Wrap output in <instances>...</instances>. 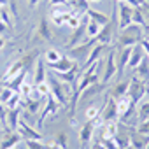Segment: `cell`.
Masks as SVG:
<instances>
[{"label":"cell","mask_w":149,"mask_h":149,"mask_svg":"<svg viewBox=\"0 0 149 149\" xmlns=\"http://www.w3.org/2000/svg\"><path fill=\"white\" fill-rule=\"evenodd\" d=\"M146 56V53H144V49H142V46L140 44H135V46H132V53H130V60H128V68H135L140 61H142V58Z\"/></svg>","instance_id":"21"},{"label":"cell","mask_w":149,"mask_h":149,"mask_svg":"<svg viewBox=\"0 0 149 149\" xmlns=\"http://www.w3.org/2000/svg\"><path fill=\"white\" fill-rule=\"evenodd\" d=\"M114 140H116V144H118V147L119 149H125V147H128L130 146V133H128V128L126 130H118V133L114 135Z\"/></svg>","instance_id":"30"},{"label":"cell","mask_w":149,"mask_h":149,"mask_svg":"<svg viewBox=\"0 0 149 149\" xmlns=\"http://www.w3.org/2000/svg\"><path fill=\"white\" fill-rule=\"evenodd\" d=\"M144 37H146L144 26L132 23V25H128V26H125V28L119 30V35H118V46H116V47H126V46L132 47V46L139 44Z\"/></svg>","instance_id":"1"},{"label":"cell","mask_w":149,"mask_h":149,"mask_svg":"<svg viewBox=\"0 0 149 149\" xmlns=\"http://www.w3.org/2000/svg\"><path fill=\"white\" fill-rule=\"evenodd\" d=\"M86 16L90 18V19H93V21H97L100 26H104V25H107L109 21H111V18L105 14V13H100V11H97V9H88L86 11Z\"/></svg>","instance_id":"27"},{"label":"cell","mask_w":149,"mask_h":149,"mask_svg":"<svg viewBox=\"0 0 149 149\" xmlns=\"http://www.w3.org/2000/svg\"><path fill=\"white\" fill-rule=\"evenodd\" d=\"M4 46H6V39H4V37H2V35H0V49H2V47H4Z\"/></svg>","instance_id":"53"},{"label":"cell","mask_w":149,"mask_h":149,"mask_svg":"<svg viewBox=\"0 0 149 149\" xmlns=\"http://www.w3.org/2000/svg\"><path fill=\"white\" fill-rule=\"evenodd\" d=\"M139 44L142 46V49H144V53H146V56L149 58V39H147V37H144V39H142V40H140Z\"/></svg>","instance_id":"45"},{"label":"cell","mask_w":149,"mask_h":149,"mask_svg":"<svg viewBox=\"0 0 149 149\" xmlns=\"http://www.w3.org/2000/svg\"><path fill=\"white\" fill-rule=\"evenodd\" d=\"M6 30H7V25H6V23H4L2 19H0V33H4Z\"/></svg>","instance_id":"51"},{"label":"cell","mask_w":149,"mask_h":149,"mask_svg":"<svg viewBox=\"0 0 149 149\" xmlns=\"http://www.w3.org/2000/svg\"><path fill=\"white\" fill-rule=\"evenodd\" d=\"M46 98H42V97H39V98H32V97H28V98H21V104H25V111L26 112H30V114H37L39 112V109L42 107V102H44Z\"/></svg>","instance_id":"23"},{"label":"cell","mask_w":149,"mask_h":149,"mask_svg":"<svg viewBox=\"0 0 149 149\" xmlns=\"http://www.w3.org/2000/svg\"><path fill=\"white\" fill-rule=\"evenodd\" d=\"M21 70H25V65H23V60H21V58H18L14 63H11V65H9V68L4 72V76H2V79H0V81H2V83L9 81L11 77H14V76H16V74H19Z\"/></svg>","instance_id":"22"},{"label":"cell","mask_w":149,"mask_h":149,"mask_svg":"<svg viewBox=\"0 0 149 149\" xmlns=\"http://www.w3.org/2000/svg\"><path fill=\"white\" fill-rule=\"evenodd\" d=\"M58 109H60V104L53 98V95L49 93L47 97H46V105H44V109L40 111V116H39V119H37V128H42V125H44V121L47 119V116H54L56 112H58Z\"/></svg>","instance_id":"10"},{"label":"cell","mask_w":149,"mask_h":149,"mask_svg":"<svg viewBox=\"0 0 149 149\" xmlns=\"http://www.w3.org/2000/svg\"><path fill=\"white\" fill-rule=\"evenodd\" d=\"M46 79H47L46 63L42 61V58H39V60L35 61V70H33V77H32V83H33V86H37V84L44 83Z\"/></svg>","instance_id":"17"},{"label":"cell","mask_w":149,"mask_h":149,"mask_svg":"<svg viewBox=\"0 0 149 149\" xmlns=\"http://www.w3.org/2000/svg\"><path fill=\"white\" fill-rule=\"evenodd\" d=\"M7 109H16V107H21V95L19 91H14V95L9 98V102L6 104Z\"/></svg>","instance_id":"37"},{"label":"cell","mask_w":149,"mask_h":149,"mask_svg":"<svg viewBox=\"0 0 149 149\" xmlns=\"http://www.w3.org/2000/svg\"><path fill=\"white\" fill-rule=\"evenodd\" d=\"M137 130H139V132H142V133H146V135H149V119H146V121L139 123V125H137Z\"/></svg>","instance_id":"44"},{"label":"cell","mask_w":149,"mask_h":149,"mask_svg":"<svg viewBox=\"0 0 149 149\" xmlns=\"http://www.w3.org/2000/svg\"><path fill=\"white\" fill-rule=\"evenodd\" d=\"M133 76H137L144 83H149V58L147 56H144L142 61L133 68Z\"/></svg>","instance_id":"20"},{"label":"cell","mask_w":149,"mask_h":149,"mask_svg":"<svg viewBox=\"0 0 149 149\" xmlns=\"http://www.w3.org/2000/svg\"><path fill=\"white\" fill-rule=\"evenodd\" d=\"M6 114H7V107L4 104H0V121L6 123Z\"/></svg>","instance_id":"46"},{"label":"cell","mask_w":149,"mask_h":149,"mask_svg":"<svg viewBox=\"0 0 149 149\" xmlns=\"http://www.w3.org/2000/svg\"><path fill=\"white\" fill-rule=\"evenodd\" d=\"M95 44H97V39H90L88 42H83V44H77V46L67 49V54L74 61H83L84 63L86 58L90 56V53H91V49H93Z\"/></svg>","instance_id":"3"},{"label":"cell","mask_w":149,"mask_h":149,"mask_svg":"<svg viewBox=\"0 0 149 149\" xmlns=\"http://www.w3.org/2000/svg\"><path fill=\"white\" fill-rule=\"evenodd\" d=\"M16 132L21 135V139H23V140H44L42 133H40L39 130L32 128V126H30V125H28L25 119H19Z\"/></svg>","instance_id":"11"},{"label":"cell","mask_w":149,"mask_h":149,"mask_svg":"<svg viewBox=\"0 0 149 149\" xmlns=\"http://www.w3.org/2000/svg\"><path fill=\"white\" fill-rule=\"evenodd\" d=\"M26 2H28V6H30V7H37L40 0H26Z\"/></svg>","instance_id":"50"},{"label":"cell","mask_w":149,"mask_h":149,"mask_svg":"<svg viewBox=\"0 0 149 149\" xmlns=\"http://www.w3.org/2000/svg\"><path fill=\"white\" fill-rule=\"evenodd\" d=\"M32 93H33V83H32V79H28V76H26V79H25L23 84L19 86V95H21V98H28V97H32Z\"/></svg>","instance_id":"33"},{"label":"cell","mask_w":149,"mask_h":149,"mask_svg":"<svg viewBox=\"0 0 149 149\" xmlns=\"http://www.w3.org/2000/svg\"><path fill=\"white\" fill-rule=\"evenodd\" d=\"M98 116H100V109H98L97 105H90V107L84 111L86 121H88V119H98Z\"/></svg>","instance_id":"39"},{"label":"cell","mask_w":149,"mask_h":149,"mask_svg":"<svg viewBox=\"0 0 149 149\" xmlns=\"http://www.w3.org/2000/svg\"><path fill=\"white\" fill-rule=\"evenodd\" d=\"M98 119L102 123H111V121H118L119 114H118V107H116V100L109 95H105V102L100 107V116Z\"/></svg>","instance_id":"5"},{"label":"cell","mask_w":149,"mask_h":149,"mask_svg":"<svg viewBox=\"0 0 149 149\" xmlns=\"http://www.w3.org/2000/svg\"><path fill=\"white\" fill-rule=\"evenodd\" d=\"M54 144L58 146V149H67L68 147V142H67V133L65 132H60L58 135H54Z\"/></svg>","instance_id":"35"},{"label":"cell","mask_w":149,"mask_h":149,"mask_svg":"<svg viewBox=\"0 0 149 149\" xmlns=\"http://www.w3.org/2000/svg\"><path fill=\"white\" fill-rule=\"evenodd\" d=\"M26 76H28V70H21L19 74H16L14 77H11L9 81H6L4 84L6 86H9L11 90H14V91H19V86L23 84V81L26 79Z\"/></svg>","instance_id":"26"},{"label":"cell","mask_w":149,"mask_h":149,"mask_svg":"<svg viewBox=\"0 0 149 149\" xmlns=\"http://www.w3.org/2000/svg\"><path fill=\"white\" fill-rule=\"evenodd\" d=\"M90 149H105V147H104V144H102V142H98V140H97V142H93V144H91V147H90Z\"/></svg>","instance_id":"49"},{"label":"cell","mask_w":149,"mask_h":149,"mask_svg":"<svg viewBox=\"0 0 149 149\" xmlns=\"http://www.w3.org/2000/svg\"><path fill=\"white\" fill-rule=\"evenodd\" d=\"M112 37H114V19H111L107 25H104L97 35V42L105 44V46H112Z\"/></svg>","instance_id":"15"},{"label":"cell","mask_w":149,"mask_h":149,"mask_svg":"<svg viewBox=\"0 0 149 149\" xmlns=\"http://www.w3.org/2000/svg\"><path fill=\"white\" fill-rule=\"evenodd\" d=\"M130 133V146H133L135 149H146L149 144V135L139 132L137 128H128Z\"/></svg>","instance_id":"13"},{"label":"cell","mask_w":149,"mask_h":149,"mask_svg":"<svg viewBox=\"0 0 149 149\" xmlns=\"http://www.w3.org/2000/svg\"><path fill=\"white\" fill-rule=\"evenodd\" d=\"M133 23L135 25H140V26H146V19H144V13H142L140 6L133 9Z\"/></svg>","instance_id":"38"},{"label":"cell","mask_w":149,"mask_h":149,"mask_svg":"<svg viewBox=\"0 0 149 149\" xmlns=\"http://www.w3.org/2000/svg\"><path fill=\"white\" fill-rule=\"evenodd\" d=\"M100 142L104 144V147H105V149H119V147H118V144H116V140H114V137H111V139H102Z\"/></svg>","instance_id":"43"},{"label":"cell","mask_w":149,"mask_h":149,"mask_svg":"<svg viewBox=\"0 0 149 149\" xmlns=\"http://www.w3.org/2000/svg\"><path fill=\"white\" fill-rule=\"evenodd\" d=\"M0 19H2L7 26H11V25H13V19H11V16H9V13H7V9H6V7H0Z\"/></svg>","instance_id":"42"},{"label":"cell","mask_w":149,"mask_h":149,"mask_svg":"<svg viewBox=\"0 0 149 149\" xmlns=\"http://www.w3.org/2000/svg\"><path fill=\"white\" fill-rule=\"evenodd\" d=\"M79 70H81V65L77 63L76 67H72L70 70H67V72H58V74H54V76H56V79H60L61 83L72 84V83H76V81H77V76H79Z\"/></svg>","instance_id":"18"},{"label":"cell","mask_w":149,"mask_h":149,"mask_svg":"<svg viewBox=\"0 0 149 149\" xmlns=\"http://www.w3.org/2000/svg\"><path fill=\"white\" fill-rule=\"evenodd\" d=\"M132 105H135L130 98H128V95L126 97H123V98H119V100H116V107H118V114H119V118L132 107Z\"/></svg>","instance_id":"32"},{"label":"cell","mask_w":149,"mask_h":149,"mask_svg":"<svg viewBox=\"0 0 149 149\" xmlns=\"http://www.w3.org/2000/svg\"><path fill=\"white\" fill-rule=\"evenodd\" d=\"M25 147L26 149H49L47 144H44L42 140H25Z\"/></svg>","instance_id":"41"},{"label":"cell","mask_w":149,"mask_h":149,"mask_svg":"<svg viewBox=\"0 0 149 149\" xmlns=\"http://www.w3.org/2000/svg\"><path fill=\"white\" fill-rule=\"evenodd\" d=\"M126 91H128V83L126 81H118L111 90H109V97H112L114 100H119L123 97H126Z\"/></svg>","instance_id":"24"},{"label":"cell","mask_w":149,"mask_h":149,"mask_svg":"<svg viewBox=\"0 0 149 149\" xmlns=\"http://www.w3.org/2000/svg\"><path fill=\"white\" fill-rule=\"evenodd\" d=\"M146 93H147V83H144L137 76H132V79L128 81V91H126L128 98L137 105L142 102V98H146Z\"/></svg>","instance_id":"2"},{"label":"cell","mask_w":149,"mask_h":149,"mask_svg":"<svg viewBox=\"0 0 149 149\" xmlns=\"http://www.w3.org/2000/svg\"><path fill=\"white\" fill-rule=\"evenodd\" d=\"M9 2H11V0H0V7H6Z\"/></svg>","instance_id":"52"},{"label":"cell","mask_w":149,"mask_h":149,"mask_svg":"<svg viewBox=\"0 0 149 149\" xmlns=\"http://www.w3.org/2000/svg\"><path fill=\"white\" fill-rule=\"evenodd\" d=\"M125 2H126L128 6H132V7H139V6L142 4V0H125Z\"/></svg>","instance_id":"48"},{"label":"cell","mask_w":149,"mask_h":149,"mask_svg":"<svg viewBox=\"0 0 149 149\" xmlns=\"http://www.w3.org/2000/svg\"><path fill=\"white\" fill-rule=\"evenodd\" d=\"M116 47L111 46L107 49V58H105V67H104V76H102V83L109 86V83L116 77Z\"/></svg>","instance_id":"6"},{"label":"cell","mask_w":149,"mask_h":149,"mask_svg":"<svg viewBox=\"0 0 149 149\" xmlns=\"http://www.w3.org/2000/svg\"><path fill=\"white\" fill-rule=\"evenodd\" d=\"M100 2H104V0H90V4H100Z\"/></svg>","instance_id":"54"},{"label":"cell","mask_w":149,"mask_h":149,"mask_svg":"<svg viewBox=\"0 0 149 149\" xmlns=\"http://www.w3.org/2000/svg\"><path fill=\"white\" fill-rule=\"evenodd\" d=\"M130 53H132V47L126 46V47H116V77L118 81H121L123 74L128 67V60H130Z\"/></svg>","instance_id":"8"},{"label":"cell","mask_w":149,"mask_h":149,"mask_svg":"<svg viewBox=\"0 0 149 149\" xmlns=\"http://www.w3.org/2000/svg\"><path fill=\"white\" fill-rule=\"evenodd\" d=\"M146 149H149V144H147V147H146Z\"/></svg>","instance_id":"60"},{"label":"cell","mask_w":149,"mask_h":149,"mask_svg":"<svg viewBox=\"0 0 149 149\" xmlns=\"http://www.w3.org/2000/svg\"><path fill=\"white\" fill-rule=\"evenodd\" d=\"M21 140H23V139H21V135H19L18 132H9V130H6V132L0 133V149H13V147H16Z\"/></svg>","instance_id":"12"},{"label":"cell","mask_w":149,"mask_h":149,"mask_svg":"<svg viewBox=\"0 0 149 149\" xmlns=\"http://www.w3.org/2000/svg\"><path fill=\"white\" fill-rule=\"evenodd\" d=\"M77 65V61H74V60H70L68 56H61L56 63H51V65H47L54 74H58V72H67V70H70L72 67H76Z\"/></svg>","instance_id":"19"},{"label":"cell","mask_w":149,"mask_h":149,"mask_svg":"<svg viewBox=\"0 0 149 149\" xmlns=\"http://www.w3.org/2000/svg\"><path fill=\"white\" fill-rule=\"evenodd\" d=\"M61 58V53L58 51V49H54V47H49L47 51H46V54H44V60H46V65H51V63H56L58 60Z\"/></svg>","instance_id":"34"},{"label":"cell","mask_w":149,"mask_h":149,"mask_svg":"<svg viewBox=\"0 0 149 149\" xmlns=\"http://www.w3.org/2000/svg\"><path fill=\"white\" fill-rule=\"evenodd\" d=\"M13 95H14V90H11L9 86H6V84H4V88L0 90V104H4V105H6Z\"/></svg>","instance_id":"36"},{"label":"cell","mask_w":149,"mask_h":149,"mask_svg":"<svg viewBox=\"0 0 149 149\" xmlns=\"http://www.w3.org/2000/svg\"><path fill=\"white\" fill-rule=\"evenodd\" d=\"M114 2H125V0H114Z\"/></svg>","instance_id":"58"},{"label":"cell","mask_w":149,"mask_h":149,"mask_svg":"<svg viewBox=\"0 0 149 149\" xmlns=\"http://www.w3.org/2000/svg\"><path fill=\"white\" fill-rule=\"evenodd\" d=\"M13 149H18V146H16V147H13Z\"/></svg>","instance_id":"59"},{"label":"cell","mask_w":149,"mask_h":149,"mask_svg":"<svg viewBox=\"0 0 149 149\" xmlns=\"http://www.w3.org/2000/svg\"><path fill=\"white\" fill-rule=\"evenodd\" d=\"M135 118H137V123H142V121L149 119V100H142L140 104H137Z\"/></svg>","instance_id":"29"},{"label":"cell","mask_w":149,"mask_h":149,"mask_svg":"<svg viewBox=\"0 0 149 149\" xmlns=\"http://www.w3.org/2000/svg\"><path fill=\"white\" fill-rule=\"evenodd\" d=\"M19 119H21V107H16V109H7L4 128H6V130H9V132H16Z\"/></svg>","instance_id":"16"},{"label":"cell","mask_w":149,"mask_h":149,"mask_svg":"<svg viewBox=\"0 0 149 149\" xmlns=\"http://www.w3.org/2000/svg\"><path fill=\"white\" fill-rule=\"evenodd\" d=\"M109 47H111V46H105V44H100V42H98V44H95V46H93V49H91V53H90V56H88V58H86V61L81 65V70H84V68H88L90 65L97 63L98 60H102V54H104Z\"/></svg>","instance_id":"14"},{"label":"cell","mask_w":149,"mask_h":149,"mask_svg":"<svg viewBox=\"0 0 149 149\" xmlns=\"http://www.w3.org/2000/svg\"><path fill=\"white\" fill-rule=\"evenodd\" d=\"M86 21H88V16L84 14V18H81V23L77 28H74L68 42L65 44V49H70L74 46H77V44H83L84 42V37H86Z\"/></svg>","instance_id":"9"},{"label":"cell","mask_w":149,"mask_h":149,"mask_svg":"<svg viewBox=\"0 0 149 149\" xmlns=\"http://www.w3.org/2000/svg\"><path fill=\"white\" fill-rule=\"evenodd\" d=\"M70 9L76 14H86V11L90 9V0H68Z\"/></svg>","instance_id":"28"},{"label":"cell","mask_w":149,"mask_h":149,"mask_svg":"<svg viewBox=\"0 0 149 149\" xmlns=\"http://www.w3.org/2000/svg\"><path fill=\"white\" fill-rule=\"evenodd\" d=\"M100 28H102V26H100L97 21H93V19L88 18V21H86V37H88V39H97Z\"/></svg>","instance_id":"31"},{"label":"cell","mask_w":149,"mask_h":149,"mask_svg":"<svg viewBox=\"0 0 149 149\" xmlns=\"http://www.w3.org/2000/svg\"><path fill=\"white\" fill-rule=\"evenodd\" d=\"M125 149H135V147H133V146H128V147H125Z\"/></svg>","instance_id":"56"},{"label":"cell","mask_w":149,"mask_h":149,"mask_svg":"<svg viewBox=\"0 0 149 149\" xmlns=\"http://www.w3.org/2000/svg\"><path fill=\"white\" fill-rule=\"evenodd\" d=\"M37 35L42 39V40H46V42H51L53 40V30L49 28V23H47V19H40L39 21V25H37Z\"/></svg>","instance_id":"25"},{"label":"cell","mask_w":149,"mask_h":149,"mask_svg":"<svg viewBox=\"0 0 149 149\" xmlns=\"http://www.w3.org/2000/svg\"><path fill=\"white\" fill-rule=\"evenodd\" d=\"M116 6V16H118V28H125L128 25L133 23V9L132 6H128L126 2H114Z\"/></svg>","instance_id":"4"},{"label":"cell","mask_w":149,"mask_h":149,"mask_svg":"<svg viewBox=\"0 0 149 149\" xmlns=\"http://www.w3.org/2000/svg\"><path fill=\"white\" fill-rule=\"evenodd\" d=\"M100 123H102L100 119H88V121H84V125H83L81 130H79V144H81L79 149H86V147H88V144L91 142L93 133L97 132V126H98Z\"/></svg>","instance_id":"7"},{"label":"cell","mask_w":149,"mask_h":149,"mask_svg":"<svg viewBox=\"0 0 149 149\" xmlns=\"http://www.w3.org/2000/svg\"><path fill=\"white\" fill-rule=\"evenodd\" d=\"M33 90L37 91V95L39 97H42V98H46L47 95H49V84H47V81H44V83H40V84H37V86H33Z\"/></svg>","instance_id":"40"},{"label":"cell","mask_w":149,"mask_h":149,"mask_svg":"<svg viewBox=\"0 0 149 149\" xmlns=\"http://www.w3.org/2000/svg\"><path fill=\"white\" fill-rule=\"evenodd\" d=\"M49 4L51 6H65V4H68V0H49Z\"/></svg>","instance_id":"47"},{"label":"cell","mask_w":149,"mask_h":149,"mask_svg":"<svg viewBox=\"0 0 149 149\" xmlns=\"http://www.w3.org/2000/svg\"><path fill=\"white\" fill-rule=\"evenodd\" d=\"M2 88H4V83H2V81H0V90H2Z\"/></svg>","instance_id":"57"},{"label":"cell","mask_w":149,"mask_h":149,"mask_svg":"<svg viewBox=\"0 0 149 149\" xmlns=\"http://www.w3.org/2000/svg\"><path fill=\"white\" fill-rule=\"evenodd\" d=\"M2 130H4V123L0 121V133H2Z\"/></svg>","instance_id":"55"}]
</instances>
